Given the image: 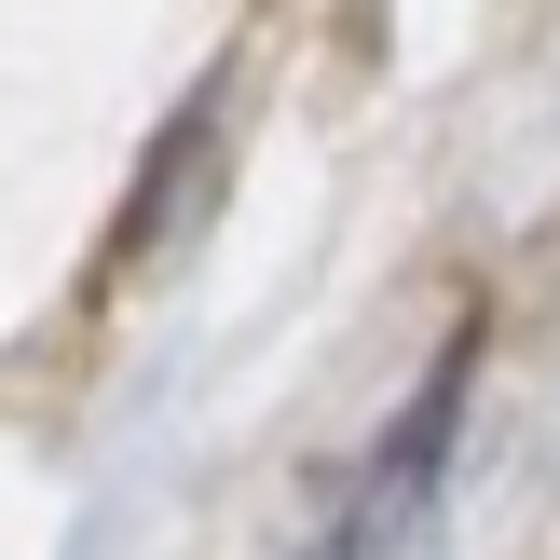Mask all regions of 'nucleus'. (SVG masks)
Listing matches in <instances>:
<instances>
[{
  "label": "nucleus",
  "mask_w": 560,
  "mask_h": 560,
  "mask_svg": "<svg viewBox=\"0 0 560 560\" xmlns=\"http://www.w3.org/2000/svg\"><path fill=\"white\" fill-rule=\"evenodd\" d=\"M452 424H465V342L410 383V410L355 465V492H342L315 560H438V534H452Z\"/></svg>",
  "instance_id": "f257e3e1"
}]
</instances>
